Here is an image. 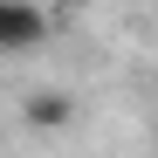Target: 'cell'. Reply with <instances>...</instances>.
I'll use <instances>...</instances> for the list:
<instances>
[{"label":"cell","mask_w":158,"mask_h":158,"mask_svg":"<svg viewBox=\"0 0 158 158\" xmlns=\"http://www.w3.org/2000/svg\"><path fill=\"white\" fill-rule=\"evenodd\" d=\"M48 41V14L35 0H0V55H28Z\"/></svg>","instance_id":"cell-1"},{"label":"cell","mask_w":158,"mask_h":158,"mask_svg":"<svg viewBox=\"0 0 158 158\" xmlns=\"http://www.w3.org/2000/svg\"><path fill=\"white\" fill-rule=\"evenodd\" d=\"M76 110H83V103H76L69 89H55V83L21 96V124H28V131H69V124H76Z\"/></svg>","instance_id":"cell-2"},{"label":"cell","mask_w":158,"mask_h":158,"mask_svg":"<svg viewBox=\"0 0 158 158\" xmlns=\"http://www.w3.org/2000/svg\"><path fill=\"white\" fill-rule=\"evenodd\" d=\"M151 151H158V124H151Z\"/></svg>","instance_id":"cell-3"},{"label":"cell","mask_w":158,"mask_h":158,"mask_svg":"<svg viewBox=\"0 0 158 158\" xmlns=\"http://www.w3.org/2000/svg\"><path fill=\"white\" fill-rule=\"evenodd\" d=\"M69 7H89V0H69Z\"/></svg>","instance_id":"cell-4"}]
</instances>
